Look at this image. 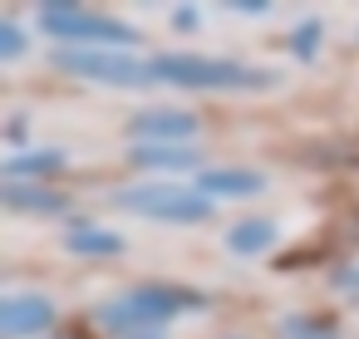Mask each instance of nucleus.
Wrapping results in <instances>:
<instances>
[{
	"mask_svg": "<svg viewBox=\"0 0 359 339\" xmlns=\"http://www.w3.org/2000/svg\"><path fill=\"white\" fill-rule=\"evenodd\" d=\"M15 207H45V212H60L65 207V197H55V192H25V187H11L6 192Z\"/></svg>",
	"mask_w": 359,
	"mask_h": 339,
	"instance_id": "obj_11",
	"label": "nucleus"
},
{
	"mask_svg": "<svg viewBox=\"0 0 359 339\" xmlns=\"http://www.w3.org/2000/svg\"><path fill=\"white\" fill-rule=\"evenodd\" d=\"M69 251H84V256H114V251H123V241H118L114 231H74V236H69Z\"/></svg>",
	"mask_w": 359,
	"mask_h": 339,
	"instance_id": "obj_9",
	"label": "nucleus"
},
{
	"mask_svg": "<svg viewBox=\"0 0 359 339\" xmlns=\"http://www.w3.org/2000/svg\"><path fill=\"white\" fill-rule=\"evenodd\" d=\"M123 207L143 212V216H168V221H202L212 212V202H202L197 192H172V187H138V192H118Z\"/></svg>",
	"mask_w": 359,
	"mask_h": 339,
	"instance_id": "obj_3",
	"label": "nucleus"
},
{
	"mask_svg": "<svg viewBox=\"0 0 359 339\" xmlns=\"http://www.w3.org/2000/svg\"><path fill=\"white\" fill-rule=\"evenodd\" d=\"M45 30L50 35H65V40H104V45H133L138 35L128 30V25H118V20H104V15H84V11H50L45 15Z\"/></svg>",
	"mask_w": 359,
	"mask_h": 339,
	"instance_id": "obj_4",
	"label": "nucleus"
},
{
	"mask_svg": "<svg viewBox=\"0 0 359 339\" xmlns=\"http://www.w3.org/2000/svg\"><path fill=\"white\" fill-rule=\"evenodd\" d=\"M133 162H138V167H187L192 158H187V153H168V148H138Z\"/></svg>",
	"mask_w": 359,
	"mask_h": 339,
	"instance_id": "obj_10",
	"label": "nucleus"
},
{
	"mask_svg": "<svg viewBox=\"0 0 359 339\" xmlns=\"http://www.w3.org/2000/svg\"><path fill=\"white\" fill-rule=\"evenodd\" d=\"M133 128L148 133V138H187V133L197 128V118H192V113H143Z\"/></svg>",
	"mask_w": 359,
	"mask_h": 339,
	"instance_id": "obj_6",
	"label": "nucleus"
},
{
	"mask_svg": "<svg viewBox=\"0 0 359 339\" xmlns=\"http://www.w3.org/2000/svg\"><path fill=\"white\" fill-rule=\"evenodd\" d=\"M207 192H261V172H202Z\"/></svg>",
	"mask_w": 359,
	"mask_h": 339,
	"instance_id": "obj_8",
	"label": "nucleus"
},
{
	"mask_svg": "<svg viewBox=\"0 0 359 339\" xmlns=\"http://www.w3.org/2000/svg\"><path fill=\"white\" fill-rule=\"evenodd\" d=\"M6 55H20V35H15V25H6Z\"/></svg>",
	"mask_w": 359,
	"mask_h": 339,
	"instance_id": "obj_13",
	"label": "nucleus"
},
{
	"mask_svg": "<svg viewBox=\"0 0 359 339\" xmlns=\"http://www.w3.org/2000/svg\"><path fill=\"white\" fill-rule=\"evenodd\" d=\"M271 241H276V226H271V221H241V226H231V236H226V246L241 251V256L266 251Z\"/></svg>",
	"mask_w": 359,
	"mask_h": 339,
	"instance_id": "obj_7",
	"label": "nucleus"
},
{
	"mask_svg": "<svg viewBox=\"0 0 359 339\" xmlns=\"http://www.w3.org/2000/svg\"><path fill=\"white\" fill-rule=\"evenodd\" d=\"M60 64L69 74H84V79H104V84H123V89H143V79H153V64H138L128 55H114V50H65Z\"/></svg>",
	"mask_w": 359,
	"mask_h": 339,
	"instance_id": "obj_2",
	"label": "nucleus"
},
{
	"mask_svg": "<svg viewBox=\"0 0 359 339\" xmlns=\"http://www.w3.org/2000/svg\"><path fill=\"white\" fill-rule=\"evenodd\" d=\"M60 167V153H40V158H15L11 162V177H20V172H55Z\"/></svg>",
	"mask_w": 359,
	"mask_h": 339,
	"instance_id": "obj_12",
	"label": "nucleus"
},
{
	"mask_svg": "<svg viewBox=\"0 0 359 339\" xmlns=\"http://www.w3.org/2000/svg\"><path fill=\"white\" fill-rule=\"evenodd\" d=\"M153 79L182 84V89H266V84H276L266 69H246V64H226V60H192V55L153 60Z\"/></svg>",
	"mask_w": 359,
	"mask_h": 339,
	"instance_id": "obj_1",
	"label": "nucleus"
},
{
	"mask_svg": "<svg viewBox=\"0 0 359 339\" xmlns=\"http://www.w3.org/2000/svg\"><path fill=\"white\" fill-rule=\"evenodd\" d=\"M50 300H40V295H11L6 305H0V329H6L11 339H20V334H35V329H45L50 324Z\"/></svg>",
	"mask_w": 359,
	"mask_h": 339,
	"instance_id": "obj_5",
	"label": "nucleus"
}]
</instances>
